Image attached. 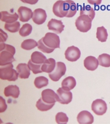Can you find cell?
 Instances as JSON below:
<instances>
[{"mask_svg":"<svg viewBox=\"0 0 110 124\" xmlns=\"http://www.w3.org/2000/svg\"><path fill=\"white\" fill-rule=\"evenodd\" d=\"M81 50L74 46L67 48L65 52V58L69 62H76L81 57Z\"/></svg>","mask_w":110,"mask_h":124,"instance_id":"ba28073f","label":"cell"},{"mask_svg":"<svg viewBox=\"0 0 110 124\" xmlns=\"http://www.w3.org/2000/svg\"><path fill=\"white\" fill-rule=\"evenodd\" d=\"M0 103H1V107H0V112L3 113L6 110L7 108V106L5 102V100H4V98L0 96Z\"/></svg>","mask_w":110,"mask_h":124,"instance_id":"836d02e7","label":"cell"},{"mask_svg":"<svg viewBox=\"0 0 110 124\" xmlns=\"http://www.w3.org/2000/svg\"><path fill=\"white\" fill-rule=\"evenodd\" d=\"M44 43L48 47L52 49L60 48L59 37L55 33L48 32L45 34L44 37L42 38Z\"/></svg>","mask_w":110,"mask_h":124,"instance_id":"277c9868","label":"cell"},{"mask_svg":"<svg viewBox=\"0 0 110 124\" xmlns=\"http://www.w3.org/2000/svg\"><path fill=\"white\" fill-rule=\"evenodd\" d=\"M1 15V21L5 22L6 23H11L15 21H17V19L19 18V15L17 13H14L13 14H11L7 11H1L0 13Z\"/></svg>","mask_w":110,"mask_h":124,"instance_id":"ac0fdd59","label":"cell"},{"mask_svg":"<svg viewBox=\"0 0 110 124\" xmlns=\"http://www.w3.org/2000/svg\"><path fill=\"white\" fill-rule=\"evenodd\" d=\"M17 71L21 79H28L30 74V69L26 63H19L17 66Z\"/></svg>","mask_w":110,"mask_h":124,"instance_id":"e0dca14e","label":"cell"},{"mask_svg":"<svg viewBox=\"0 0 110 124\" xmlns=\"http://www.w3.org/2000/svg\"><path fill=\"white\" fill-rule=\"evenodd\" d=\"M77 122L80 124H91L94 122V117L90 112L83 110L77 116Z\"/></svg>","mask_w":110,"mask_h":124,"instance_id":"7c38bea8","label":"cell"},{"mask_svg":"<svg viewBox=\"0 0 110 124\" xmlns=\"http://www.w3.org/2000/svg\"><path fill=\"white\" fill-rule=\"evenodd\" d=\"M48 83H49L48 79L44 76H40L36 77L34 82L35 86L39 89L43 88L44 86H48Z\"/></svg>","mask_w":110,"mask_h":124,"instance_id":"83f0119b","label":"cell"},{"mask_svg":"<svg viewBox=\"0 0 110 124\" xmlns=\"http://www.w3.org/2000/svg\"><path fill=\"white\" fill-rule=\"evenodd\" d=\"M20 23L19 21H15L14 23H6L5 24V30L9 31L10 32H17L19 31H20Z\"/></svg>","mask_w":110,"mask_h":124,"instance_id":"f1b7e54d","label":"cell"},{"mask_svg":"<svg viewBox=\"0 0 110 124\" xmlns=\"http://www.w3.org/2000/svg\"><path fill=\"white\" fill-rule=\"evenodd\" d=\"M19 73L13 69L12 63L1 66L0 69V79L9 81H15L18 79Z\"/></svg>","mask_w":110,"mask_h":124,"instance_id":"7a4b0ae2","label":"cell"},{"mask_svg":"<svg viewBox=\"0 0 110 124\" xmlns=\"http://www.w3.org/2000/svg\"><path fill=\"white\" fill-rule=\"evenodd\" d=\"M48 28L49 30L54 31L57 34H60L63 31L65 26L63 24L61 21H59V20L55 19H51L48 22Z\"/></svg>","mask_w":110,"mask_h":124,"instance_id":"4fadbf2b","label":"cell"},{"mask_svg":"<svg viewBox=\"0 0 110 124\" xmlns=\"http://www.w3.org/2000/svg\"><path fill=\"white\" fill-rule=\"evenodd\" d=\"M108 31L104 26H100V27L97 28L96 38L100 42H105L108 39Z\"/></svg>","mask_w":110,"mask_h":124,"instance_id":"603a6c76","label":"cell"},{"mask_svg":"<svg viewBox=\"0 0 110 124\" xmlns=\"http://www.w3.org/2000/svg\"><path fill=\"white\" fill-rule=\"evenodd\" d=\"M99 65L104 67H110V55L107 54H102L98 56Z\"/></svg>","mask_w":110,"mask_h":124,"instance_id":"4316f807","label":"cell"},{"mask_svg":"<svg viewBox=\"0 0 110 124\" xmlns=\"http://www.w3.org/2000/svg\"><path fill=\"white\" fill-rule=\"evenodd\" d=\"M69 121V118L66 114L63 112H59L55 116V122L58 124H65Z\"/></svg>","mask_w":110,"mask_h":124,"instance_id":"4dcf8cb0","label":"cell"},{"mask_svg":"<svg viewBox=\"0 0 110 124\" xmlns=\"http://www.w3.org/2000/svg\"><path fill=\"white\" fill-rule=\"evenodd\" d=\"M0 36H1L0 42H5L8 38V35L1 29H0Z\"/></svg>","mask_w":110,"mask_h":124,"instance_id":"e575fe53","label":"cell"},{"mask_svg":"<svg viewBox=\"0 0 110 124\" xmlns=\"http://www.w3.org/2000/svg\"><path fill=\"white\" fill-rule=\"evenodd\" d=\"M21 1L24 3H28L30 5H34L38 1V0H21Z\"/></svg>","mask_w":110,"mask_h":124,"instance_id":"d590c367","label":"cell"},{"mask_svg":"<svg viewBox=\"0 0 110 124\" xmlns=\"http://www.w3.org/2000/svg\"><path fill=\"white\" fill-rule=\"evenodd\" d=\"M57 94L59 97L60 104H68L72 101L73 94L71 91H65L61 88H59L57 91Z\"/></svg>","mask_w":110,"mask_h":124,"instance_id":"30bf717a","label":"cell"},{"mask_svg":"<svg viewBox=\"0 0 110 124\" xmlns=\"http://www.w3.org/2000/svg\"><path fill=\"white\" fill-rule=\"evenodd\" d=\"M66 65L64 63L58 62L56 63V67L53 71L49 73V77L53 81L57 82L66 73Z\"/></svg>","mask_w":110,"mask_h":124,"instance_id":"5b68a950","label":"cell"},{"mask_svg":"<svg viewBox=\"0 0 110 124\" xmlns=\"http://www.w3.org/2000/svg\"><path fill=\"white\" fill-rule=\"evenodd\" d=\"M38 48L40 50H41L42 52L47 53V54H50V53H52L54 51V49L49 48L47 46H45V44H44L43 40H42V38L40 39V40L38 41Z\"/></svg>","mask_w":110,"mask_h":124,"instance_id":"d6a6232c","label":"cell"},{"mask_svg":"<svg viewBox=\"0 0 110 124\" xmlns=\"http://www.w3.org/2000/svg\"><path fill=\"white\" fill-rule=\"evenodd\" d=\"M28 65H29L30 70L33 72L34 74H38V73H40L42 72H43L42 70V64H36L32 62L31 60H30L29 61Z\"/></svg>","mask_w":110,"mask_h":124,"instance_id":"1f68e13d","label":"cell"},{"mask_svg":"<svg viewBox=\"0 0 110 124\" xmlns=\"http://www.w3.org/2000/svg\"><path fill=\"white\" fill-rule=\"evenodd\" d=\"M15 48L11 45L6 44L5 42H1L0 45V65L4 66L12 63L15 60L14 55Z\"/></svg>","mask_w":110,"mask_h":124,"instance_id":"6da1fadb","label":"cell"},{"mask_svg":"<svg viewBox=\"0 0 110 124\" xmlns=\"http://www.w3.org/2000/svg\"><path fill=\"white\" fill-rule=\"evenodd\" d=\"M84 65L87 70L94 71L98 68L99 62L98 59L94 56H88L84 59Z\"/></svg>","mask_w":110,"mask_h":124,"instance_id":"9a60e30c","label":"cell"},{"mask_svg":"<svg viewBox=\"0 0 110 124\" xmlns=\"http://www.w3.org/2000/svg\"><path fill=\"white\" fill-rule=\"evenodd\" d=\"M92 19L90 17L82 15H80L75 21V26L81 32H86L91 29Z\"/></svg>","mask_w":110,"mask_h":124,"instance_id":"3957f363","label":"cell"},{"mask_svg":"<svg viewBox=\"0 0 110 124\" xmlns=\"http://www.w3.org/2000/svg\"><path fill=\"white\" fill-rule=\"evenodd\" d=\"M4 94L7 97L11 96L13 98H17L20 94L19 88L17 85H9L4 89Z\"/></svg>","mask_w":110,"mask_h":124,"instance_id":"d6986e66","label":"cell"},{"mask_svg":"<svg viewBox=\"0 0 110 124\" xmlns=\"http://www.w3.org/2000/svg\"><path fill=\"white\" fill-rule=\"evenodd\" d=\"M78 10V6L72 0H65L64 1V11L65 17L70 18L73 17L77 13Z\"/></svg>","mask_w":110,"mask_h":124,"instance_id":"9c48e42d","label":"cell"},{"mask_svg":"<svg viewBox=\"0 0 110 124\" xmlns=\"http://www.w3.org/2000/svg\"><path fill=\"white\" fill-rule=\"evenodd\" d=\"M76 85H77L76 80L73 77L71 76L66 77L63 80L61 83L63 89L67 91H71V90L73 89L76 86Z\"/></svg>","mask_w":110,"mask_h":124,"instance_id":"44dd1931","label":"cell"},{"mask_svg":"<svg viewBox=\"0 0 110 124\" xmlns=\"http://www.w3.org/2000/svg\"><path fill=\"white\" fill-rule=\"evenodd\" d=\"M87 1H88V2L90 4H91V5H99L101 4L102 0H87Z\"/></svg>","mask_w":110,"mask_h":124,"instance_id":"8d00e7d4","label":"cell"},{"mask_svg":"<svg viewBox=\"0 0 110 124\" xmlns=\"http://www.w3.org/2000/svg\"><path fill=\"white\" fill-rule=\"evenodd\" d=\"M38 43L33 39H27L24 40L21 44V48L26 50H30L38 46Z\"/></svg>","mask_w":110,"mask_h":124,"instance_id":"484cf974","label":"cell"},{"mask_svg":"<svg viewBox=\"0 0 110 124\" xmlns=\"http://www.w3.org/2000/svg\"><path fill=\"white\" fill-rule=\"evenodd\" d=\"M107 110V104L102 99H96L92 104V110L98 116H102L105 114Z\"/></svg>","mask_w":110,"mask_h":124,"instance_id":"8992f818","label":"cell"},{"mask_svg":"<svg viewBox=\"0 0 110 124\" xmlns=\"http://www.w3.org/2000/svg\"><path fill=\"white\" fill-rule=\"evenodd\" d=\"M32 31V26L29 23H26L23 24L20 29L19 34L22 37H26L31 34Z\"/></svg>","mask_w":110,"mask_h":124,"instance_id":"f546056e","label":"cell"},{"mask_svg":"<svg viewBox=\"0 0 110 124\" xmlns=\"http://www.w3.org/2000/svg\"><path fill=\"white\" fill-rule=\"evenodd\" d=\"M42 98L44 102L48 104H55L56 102H59V97L58 94L51 89H45L42 92Z\"/></svg>","mask_w":110,"mask_h":124,"instance_id":"52a82bcc","label":"cell"},{"mask_svg":"<svg viewBox=\"0 0 110 124\" xmlns=\"http://www.w3.org/2000/svg\"><path fill=\"white\" fill-rule=\"evenodd\" d=\"M55 104H48V103H45V102H44L42 98H40L39 99L37 102H36V106L37 108V109L41 112H45L48 110L51 109Z\"/></svg>","mask_w":110,"mask_h":124,"instance_id":"d4e9b609","label":"cell"},{"mask_svg":"<svg viewBox=\"0 0 110 124\" xmlns=\"http://www.w3.org/2000/svg\"><path fill=\"white\" fill-rule=\"evenodd\" d=\"M53 13L55 16L60 18H63L66 16L64 11V1L58 0L54 3L53 6Z\"/></svg>","mask_w":110,"mask_h":124,"instance_id":"2e32d148","label":"cell"},{"mask_svg":"<svg viewBox=\"0 0 110 124\" xmlns=\"http://www.w3.org/2000/svg\"><path fill=\"white\" fill-rule=\"evenodd\" d=\"M30 60L33 63L36 64H43L47 59L42 53L35 51L32 54Z\"/></svg>","mask_w":110,"mask_h":124,"instance_id":"7402d4cb","label":"cell"},{"mask_svg":"<svg viewBox=\"0 0 110 124\" xmlns=\"http://www.w3.org/2000/svg\"><path fill=\"white\" fill-rule=\"evenodd\" d=\"M87 15L93 20L95 17V11L92 7H91L90 5H82L80 10V15Z\"/></svg>","mask_w":110,"mask_h":124,"instance_id":"cb8c5ba5","label":"cell"},{"mask_svg":"<svg viewBox=\"0 0 110 124\" xmlns=\"http://www.w3.org/2000/svg\"><path fill=\"white\" fill-rule=\"evenodd\" d=\"M32 21L36 24H42L47 19V14L43 9H36L34 11Z\"/></svg>","mask_w":110,"mask_h":124,"instance_id":"8fae6325","label":"cell"},{"mask_svg":"<svg viewBox=\"0 0 110 124\" xmlns=\"http://www.w3.org/2000/svg\"><path fill=\"white\" fill-rule=\"evenodd\" d=\"M18 15L19 16L20 21L27 22L32 18L33 12L30 8L21 6L18 9Z\"/></svg>","mask_w":110,"mask_h":124,"instance_id":"5bb4252c","label":"cell"},{"mask_svg":"<svg viewBox=\"0 0 110 124\" xmlns=\"http://www.w3.org/2000/svg\"><path fill=\"white\" fill-rule=\"evenodd\" d=\"M56 62L55 60L53 58H49L45 60L42 65V71L47 73H51L53 71L56 67Z\"/></svg>","mask_w":110,"mask_h":124,"instance_id":"ffe728a7","label":"cell"}]
</instances>
